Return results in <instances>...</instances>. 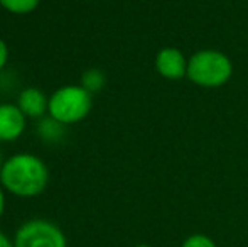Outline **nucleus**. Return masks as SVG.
I'll list each match as a JSON object with an SVG mask.
<instances>
[{
	"instance_id": "1",
	"label": "nucleus",
	"mask_w": 248,
	"mask_h": 247,
	"mask_svg": "<svg viewBox=\"0 0 248 247\" xmlns=\"http://www.w3.org/2000/svg\"><path fill=\"white\" fill-rule=\"evenodd\" d=\"M49 183V169L41 158L29 152L14 154L3 163L0 185L16 197L32 198L41 195Z\"/></svg>"
},
{
	"instance_id": "2",
	"label": "nucleus",
	"mask_w": 248,
	"mask_h": 247,
	"mask_svg": "<svg viewBox=\"0 0 248 247\" xmlns=\"http://www.w3.org/2000/svg\"><path fill=\"white\" fill-rule=\"evenodd\" d=\"M233 65L226 54L215 49L198 51L187 61V78L204 88H216L230 82Z\"/></svg>"
},
{
	"instance_id": "3",
	"label": "nucleus",
	"mask_w": 248,
	"mask_h": 247,
	"mask_svg": "<svg viewBox=\"0 0 248 247\" xmlns=\"http://www.w3.org/2000/svg\"><path fill=\"white\" fill-rule=\"evenodd\" d=\"M92 93L81 85H64L49 97L47 114L64 125L81 122L92 112Z\"/></svg>"
},
{
	"instance_id": "4",
	"label": "nucleus",
	"mask_w": 248,
	"mask_h": 247,
	"mask_svg": "<svg viewBox=\"0 0 248 247\" xmlns=\"http://www.w3.org/2000/svg\"><path fill=\"white\" fill-rule=\"evenodd\" d=\"M14 247H68V244L58 225L43 218H34L17 229Z\"/></svg>"
},
{
	"instance_id": "5",
	"label": "nucleus",
	"mask_w": 248,
	"mask_h": 247,
	"mask_svg": "<svg viewBox=\"0 0 248 247\" xmlns=\"http://www.w3.org/2000/svg\"><path fill=\"white\" fill-rule=\"evenodd\" d=\"M26 131V115L17 105L0 103V142H12Z\"/></svg>"
},
{
	"instance_id": "6",
	"label": "nucleus",
	"mask_w": 248,
	"mask_h": 247,
	"mask_svg": "<svg viewBox=\"0 0 248 247\" xmlns=\"http://www.w3.org/2000/svg\"><path fill=\"white\" fill-rule=\"evenodd\" d=\"M155 69L167 80L187 76V61L177 48H162L155 56Z\"/></svg>"
},
{
	"instance_id": "7",
	"label": "nucleus",
	"mask_w": 248,
	"mask_h": 247,
	"mask_svg": "<svg viewBox=\"0 0 248 247\" xmlns=\"http://www.w3.org/2000/svg\"><path fill=\"white\" fill-rule=\"evenodd\" d=\"M17 107L24 112L26 117H32V119H43L44 114L49 110V97L39 88H29L22 90L17 99Z\"/></svg>"
},
{
	"instance_id": "8",
	"label": "nucleus",
	"mask_w": 248,
	"mask_h": 247,
	"mask_svg": "<svg viewBox=\"0 0 248 247\" xmlns=\"http://www.w3.org/2000/svg\"><path fill=\"white\" fill-rule=\"evenodd\" d=\"M37 134H39L41 139H44L46 142H58L64 137V129L66 125L58 122L56 119H52L51 115L43 117L39 119V124H37Z\"/></svg>"
},
{
	"instance_id": "9",
	"label": "nucleus",
	"mask_w": 248,
	"mask_h": 247,
	"mask_svg": "<svg viewBox=\"0 0 248 247\" xmlns=\"http://www.w3.org/2000/svg\"><path fill=\"white\" fill-rule=\"evenodd\" d=\"M41 0H0V5L10 14L16 16H26L37 9Z\"/></svg>"
},
{
	"instance_id": "10",
	"label": "nucleus",
	"mask_w": 248,
	"mask_h": 247,
	"mask_svg": "<svg viewBox=\"0 0 248 247\" xmlns=\"http://www.w3.org/2000/svg\"><path fill=\"white\" fill-rule=\"evenodd\" d=\"M105 83H107V78H105V75L100 69H88V71H85L81 76V86L88 93H92V95L100 92L105 86Z\"/></svg>"
},
{
	"instance_id": "11",
	"label": "nucleus",
	"mask_w": 248,
	"mask_h": 247,
	"mask_svg": "<svg viewBox=\"0 0 248 247\" xmlns=\"http://www.w3.org/2000/svg\"><path fill=\"white\" fill-rule=\"evenodd\" d=\"M181 247H218L216 242L206 234H191L183 241Z\"/></svg>"
},
{
	"instance_id": "12",
	"label": "nucleus",
	"mask_w": 248,
	"mask_h": 247,
	"mask_svg": "<svg viewBox=\"0 0 248 247\" xmlns=\"http://www.w3.org/2000/svg\"><path fill=\"white\" fill-rule=\"evenodd\" d=\"M7 61H9V48H7V43L0 37V69L5 68Z\"/></svg>"
},
{
	"instance_id": "13",
	"label": "nucleus",
	"mask_w": 248,
	"mask_h": 247,
	"mask_svg": "<svg viewBox=\"0 0 248 247\" xmlns=\"http://www.w3.org/2000/svg\"><path fill=\"white\" fill-rule=\"evenodd\" d=\"M0 247H14V242H10V239L0 231Z\"/></svg>"
},
{
	"instance_id": "14",
	"label": "nucleus",
	"mask_w": 248,
	"mask_h": 247,
	"mask_svg": "<svg viewBox=\"0 0 248 247\" xmlns=\"http://www.w3.org/2000/svg\"><path fill=\"white\" fill-rule=\"evenodd\" d=\"M3 210H5V195H3V188L0 185V217L3 215Z\"/></svg>"
},
{
	"instance_id": "15",
	"label": "nucleus",
	"mask_w": 248,
	"mask_h": 247,
	"mask_svg": "<svg viewBox=\"0 0 248 247\" xmlns=\"http://www.w3.org/2000/svg\"><path fill=\"white\" fill-rule=\"evenodd\" d=\"M3 158H2V152H0V173H2V168H3Z\"/></svg>"
},
{
	"instance_id": "16",
	"label": "nucleus",
	"mask_w": 248,
	"mask_h": 247,
	"mask_svg": "<svg viewBox=\"0 0 248 247\" xmlns=\"http://www.w3.org/2000/svg\"><path fill=\"white\" fill-rule=\"evenodd\" d=\"M135 247H152V246H149V244H139V246H135Z\"/></svg>"
}]
</instances>
